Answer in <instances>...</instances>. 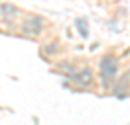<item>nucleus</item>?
<instances>
[{
	"instance_id": "nucleus-3",
	"label": "nucleus",
	"mask_w": 130,
	"mask_h": 125,
	"mask_svg": "<svg viewBox=\"0 0 130 125\" xmlns=\"http://www.w3.org/2000/svg\"><path fill=\"white\" fill-rule=\"evenodd\" d=\"M67 80H69L75 88H79V90H91L93 86L97 84V74H95L93 67L83 65V67H77V70H75Z\"/></svg>"
},
{
	"instance_id": "nucleus-5",
	"label": "nucleus",
	"mask_w": 130,
	"mask_h": 125,
	"mask_svg": "<svg viewBox=\"0 0 130 125\" xmlns=\"http://www.w3.org/2000/svg\"><path fill=\"white\" fill-rule=\"evenodd\" d=\"M75 29H77V33L81 35L83 39H87L91 35V31H89V20L87 18H75Z\"/></svg>"
},
{
	"instance_id": "nucleus-1",
	"label": "nucleus",
	"mask_w": 130,
	"mask_h": 125,
	"mask_svg": "<svg viewBox=\"0 0 130 125\" xmlns=\"http://www.w3.org/2000/svg\"><path fill=\"white\" fill-rule=\"evenodd\" d=\"M120 74V61L114 53H105L99 59V78L97 84L101 86L103 92H110L112 86L116 84Z\"/></svg>"
},
{
	"instance_id": "nucleus-4",
	"label": "nucleus",
	"mask_w": 130,
	"mask_h": 125,
	"mask_svg": "<svg viewBox=\"0 0 130 125\" xmlns=\"http://www.w3.org/2000/svg\"><path fill=\"white\" fill-rule=\"evenodd\" d=\"M22 8L16 6V4H12V2H0V23L4 25V27H14L18 25V22L22 20Z\"/></svg>"
},
{
	"instance_id": "nucleus-2",
	"label": "nucleus",
	"mask_w": 130,
	"mask_h": 125,
	"mask_svg": "<svg viewBox=\"0 0 130 125\" xmlns=\"http://www.w3.org/2000/svg\"><path fill=\"white\" fill-rule=\"evenodd\" d=\"M45 27H47V22L45 18L40 14H24L22 20L18 22V31L20 35L24 37H40L45 33Z\"/></svg>"
},
{
	"instance_id": "nucleus-7",
	"label": "nucleus",
	"mask_w": 130,
	"mask_h": 125,
	"mask_svg": "<svg viewBox=\"0 0 130 125\" xmlns=\"http://www.w3.org/2000/svg\"><path fill=\"white\" fill-rule=\"evenodd\" d=\"M43 53H49V55H55V53H59V43H57V41L45 43V45H43Z\"/></svg>"
},
{
	"instance_id": "nucleus-6",
	"label": "nucleus",
	"mask_w": 130,
	"mask_h": 125,
	"mask_svg": "<svg viewBox=\"0 0 130 125\" xmlns=\"http://www.w3.org/2000/svg\"><path fill=\"white\" fill-rule=\"evenodd\" d=\"M59 67H57V72H61V74H65V76L69 78L71 74H73L75 70H77V65L75 62H71V61H61V62H57Z\"/></svg>"
}]
</instances>
